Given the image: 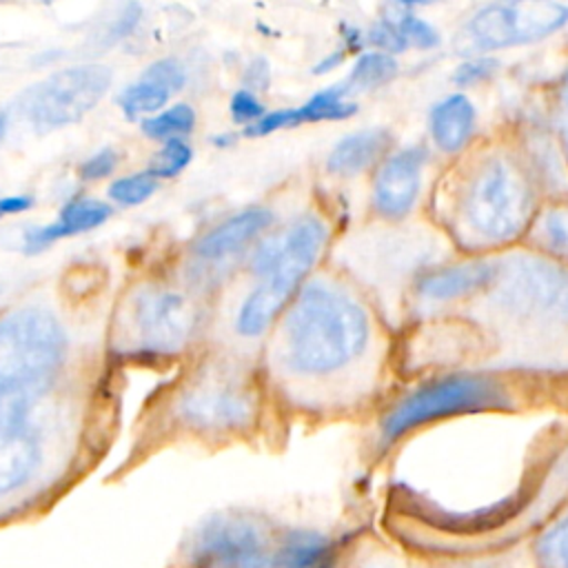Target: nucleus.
Returning <instances> with one entry per match:
<instances>
[{"label":"nucleus","mask_w":568,"mask_h":568,"mask_svg":"<svg viewBox=\"0 0 568 568\" xmlns=\"http://www.w3.org/2000/svg\"><path fill=\"white\" fill-rule=\"evenodd\" d=\"M268 78H271V71H268V62L264 58H255L248 69H246V82L257 89V91H264L268 87Z\"/></svg>","instance_id":"34"},{"label":"nucleus","mask_w":568,"mask_h":568,"mask_svg":"<svg viewBox=\"0 0 568 568\" xmlns=\"http://www.w3.org/2000/svg\"><path fill=\"white\" fill-rule=\"evenodd\" d=\"M191 146L178 138L164 142V146L151 158L149 173L153 178H173L191 162Z\"/></svg>","instance_id":"26"},{"label":"nucleus","mask_w":568,"mask_h":568,"mask_svg":"<svg viewBox=\"0 0 568 568\" xmlns=\"http://www.w3.org/2000/svg\"><path fill=\"white\" fill-rule=\"evenodd\" d=\"M426 164V151L422 146L404 149L390 155L373 184V206L386 220L406 217L422 189V169Z\"/></svg>","instance_id":"13"},{"label":"nucleus","mask_w":568,"mask_h":568,"mask_svg":"<svg viewBox=\"0 0 568 568\" xmlns=\"http://www.w3.org/2000/svg\"><path fill=\"white\" fill-rule=\"evenodd\" d=\"M231 115L237 124H253L264 118V106L251 91L242 89L231 100Z\"/></svg>","instance_id":"30"},{"label":"nucleus","mask_w":568,"mask_h":568,"mask_svg":"<svg viewBox=\"0 0 568 568\" xmlns=\"http://www.w3.org/2000/svg\"><path fill=\"white\" fill-rule=\"evenodd\" d=\"M169 98H171V93L164 87H160L146 78H140V82L126 87L120 93V106L129 120H135L144 113L160 111L169 102Z\"/></svg>","instance_id":"22"},{"label":"nucleus","mask_w":568,"mask_h":568,"mask_svg":"<svg viewBox=\"0 0 568 568\" xmlns=\"http://www.w3.org/2000/svg\"><path fill=\"white\" fill-rule=\"evenodd\" d=\"M273 224V213L264 206L244 209L213 226L193 244V257L200 264L220 266L237 257L253 240Z\"/></svg>","instance_id":"14"},{"label":"nucleus","mask_w":568,"mask_h":568,"mask_svg":"<svg viewBox=\"0 0 568 568\" xmlns=\"http://www.w3.org/2000/svg\"><path fill=\"white\" fill-rule=\"evenodd\" d=\"M428 2H435V0H393V4L399 9H413L419 4H428Z\"/></svg>","instance_id":"37"},{"label":"nucleus","mask_w":568,"mask_h":568,"mask_svg":"<svg viewBox=\"0 0 568 568\" xmlns=\"http://www.w3.org/2000/svg\"><path fill=\"white\" fill-rule=\"evenodd\" d=\"M140 16H142V9H140V4L138 2H126L124 4V9L120 11V16H118V20L113 22V27H111V38H124L126 33H131L133 29H135V24H138V20H140Z\"/></svg>","instance_id":"33"},{"label":"nucleus","mask_w":568,"mask_h":568,"mask_svg":"<svg viewBox=\"0 0 568 568\" xmlns=\"http://www.w3.org/2000/svg\"><path fill=\"white\" fill-rule=\"evenodd\" d=\"M568 24V4L557 0H497L479 9L464 29L470 51H497L537 42Z\"/></svg>","instance_id":"9"},{"label":"nucleus","mask_w":568,"mask_h":568,"mask_svg":"<svg viewBox=\"0 0 568 568\" xmlns=\"http://www.w3.org/2000/svg\"><path fill=\"white\" fill-rule=\"evenodd\" d=\"M537 244L550 255L568 260V209H548L535 222Z\"/></svg>","instance_id":"23"},{"label":"nucleus","mask_w":568,"mask_h":568,"mask_svg":"<svg viewBox=\"0 0 568 568\" xmlns=\"http://www.w3.org/2000/svg\"><path fill=\"white\" fill-rule=\"evenodd\" d=\"M513 402V393L495 377L477 373L444 375L397 399L379 422V437L390 444L435 419L459 413L510 408Z\"/></svg>","instance_id":"6"},{"label":"nucleus","mask_w":568,"mask_h":568,"mask_svg":"<svg viewBox=\"0 0 568 568\" xmlns=\"http://www.w3.org/2000/svg\"><path fill=\"white\" fill-rule=\"evenodd\" d=\"M275 568H337V548L326 535L297 528L277 544Z\"/></svg>","instance_id":"18"},{"label":"nucleus","mask_w":568,"mask_h":568,"mask_svg":"<svg viewBox=\"0 0 568 568\" xmlns=\"http://www.w3.org/2000/svg\"><path fill=\"white\" fill-rule=\"evenodd\" d=\"M31 206H33V197H29V195H4V197H0V220L7 215L24 213Z\"/></svg>","instance_id":"35"},{"label":"nucleus","mask_w":568,"mask_h":568,"mask_svg":"<svg viewBox=\"0 0 568 568\" xmlns=\"http://www.w3.org/2000/svg\"><path fill=\"white\" fill-rule=\"evenodd\" d=\"M388 133L384 129H366L346 135L331 151L326 166L335 175H355L371 166L386 149Z\"/></svg>","instance_id":"19"},{"label":"nucleus","mask_w":568,"mask_h":568,"mask_svg":"<svg viewBox=\"0 0 568 568\" xmlns=\"http://www.w3.org/2000/svg\"><path fill=\"white\" fill-rule=\"evenodd\" d=\"M277 544L268 530L244 515H213L186 544L189 568H275Z\"/></svg>","instance_id":"10"},{"label":"nucleus","mask_w":568,"mask_h":568,"mask_svg":"<svg viewBox=\"0 0 568 568\" xmlns=\"http://www.w3.org/2000/svg\"><path fill=\"white\" fill-rule=\"evenodd\" d=\"M532 555L537 568H568V510L537 535Z\"/></svg>","instance_id":"21"},{"label":"nucleus","mask_w":568,"mask_h":568,"mask_svg":"<svg viewBox=\"0 0 568 568\" xmlns=\"http://www.w3.org/2000/svg\"><path fill=\"white\" fill-rule=\"evenodd\" d=\"M111 217V206L102 200L78 197L62 206L58 217L44 226H29L20 237V248L27 255H38L47 251L58 240L93 231Z\"/></svg>","instance_id":"15"},{"label":"nucleus","mask_w":568,"mask_h":568,"mask_svg":"<svg viewBox=\"0 0 568 568\" xmlns=\"http://www.w3.org/2000/svg\"><path fill=\"white\" fill-rule=\"evenodd\" d=\"M67 351L53 311L27 304L0 313V499L27 486L44 462L36 408L53 390Z\"/></svg>","instance_id":"1"},{"label":"nucleus","mask_w":568,"mask_h":568,"mask_svg":"<svg viewBox=\"0 0 568 568\" xmlns=\"http://www.w3.org/2000/svg\"><path fill=\"white\" fill-rule=\"evenodd\" d=\"M484 308L519 328L568 326V266L530 253L497 257L493 284L481 293Z\"/></svg>","instance_id":"4"},{"label":"nucleus","mask_w":568,"mask_h":568,"mask_svg":"<svg viewBox=\"0 0 568 568\" xmlns=\"http://www.w3.org/2000/svg\"><path fill=\"white\" fill-rule=\"evenodd\" d=\"M7 129H9V113H7V111H2V113H0V140L4 138Z\"/></svg>","instance_id":"39"},{"label":"nucleus","mask_w":568,"mask_h":568,"mask_svg":"<svg viewBox=\"0 0 568 568\" xmlns=\"http://www.w3.org/2000/svg\"><path fill=\"white\" fill-rule=\"evenodd\" d=\"M395 73H397V62L390 53H386V51L364 53L355 62L351 75L342 82V89L348 98L355 91H368V89H375V87L388 82Z\"/></svg>","instance_id":"20"},{"label":"nucleus","mask_w":568,"mask_h":568,"mask_svg":"<svg viewBox=\"0 0 568 568\" xmlns=\"http://www.w3.org/2000/svg\"><path fill=\"white\" fill-rule=\"evenodd\" d=\"M257 388L240 371L206 366L173 399V419L197 435H235L257 417Z\"/></svg>","instance_id":"7"},{"label":"nucleus","mask_w":568,"mask_h":568,"mask_svg":"<svg viewBox=\"0 0 568 568\" xmlns=\"http://www.w3.org/2000/svg\"><path fill=\"white\" fill-rule=\"evenodd\" d=\"M497 260H466L444 266H433L415 275L413 293L428 306H446L475 295H481L495 280Z\"/></svg>","instance_id":"12"},{"label":"nucleus","mask_w":568,"mask_h":568,"mask_svg":"<svg viewBox=\"0 0 568 568\" xmlns=\"http://www.w3.org/2000/svg\"><path fill=\"white\" fill-rule=\"evenodd\" d=\"M158 189V178H153L149 171L146 173H135V175H126L120 178L115 182L109 184V197L115 204L122 206H135L146 202Z\"/></svg>","instance_id":"25"},{"label":"nucleus","mask_w":568,"mask_h":568,"mask_svg":"<svg viewBox=\"0 0 568 568\" xmlns=\"http://www.w3.org/2000/svg\"><path fill=\"white\" fill-rule=\"evenodd\" d=\"M195 124V113L189 104H175L169 111H162L155 118L142 122L144 135L153 140H171L180 133H189Z\"/></svg>","instance_id":"24"},{"label":"nucleus","mask_w":568,"mask_h":568,"mask_svg":"<svg viewBox=\"0 0 568 568\" xmlns=\"http://www.w3.org/2000/svg\"><path fill=\"white\" fill-rule=\"evenodd\" d=\"M142 78H146V80H151V82L164 87L169 93H178V91L184 87V82H186V73H184L182 64H180L178 60H173V58H164V60L153 62V64L144 71Z\"/></svg>","instance_id":"28"},{"label":"nucleus","mask_w":568,"mask_h":568,"mask_svg":"<svg viewBox=\"0 0 568 568\" xmlns=\"http://www.w3.org/2000/svg\"><path fill=\"white\" fill-rule=\"evenodd\" d=\"M557 473L564 477V481H568V453L561 457V462L557 466Z\"/></svg>","instance_id":"38"},{"label":"nucleus","mask_w":568,"mask_h":568,"mask_svg":"<svg viewBox=\"0 0 568 568\" xmlns=\"http://www.w3.org/2000/svg\"><path fill=\"white\" fill-rule=\"evenodd\" d=\"M375 339L366 304L344 284L306 280L280 317L277 357L288 375L331 379L362 362Z\"/></svg>","instance_id":"2"},{"label":"nucleus","mask_w":568,"mask_h":568,"mask_svg":"<svg viewBox=\"0 0 568 568\" xmlns=\"http://www.w3.org/2000/svg\"><path fill=\"white\" fill-rule=\"evenodd\" d=\"M131 328L140 348L151 355L182 351L197 331L200 311L178 288L144 284L131 297Z\"/></svg>","instance_id":"11"},{"label":"nucleus","mask_w":568,"mask_h":568,"mask_svg":"<svg viewBox=\"0 0 568 568\" xmlns=\"http://www.w3.org/2000/svg\"><path fill=\"white\" fill-rule=\"evenodd\" d=\"M459 215L468 235L479 244H506L530 222V184L513 162L490 158L470 178Z\"/></svg>","instance_id":"5"},{"label":"nucleus","mask_w":568,"mask_h":568,"mask_svg":"<svg viewBox=\"0 0 568 568\" xmlns=\"http://www.w3.org/2000/svg\"><path fill=\"white\" fill-rule=\"evenodd\" d=\"M495 71H497V60L481 55V58H473V60L464 62V64L455 71L453 80H455V84H459V87H468V84H475V82H481V80L490 78Z\"/></svg>","instance_id":"29"},{"label":"nucleus","mask_w":568,"mask_h":568,"mask_svg":"<svg viewBox=\"0 0 568 568\" xmlns=\"http://www.w3.org/2000/svg\"><path fill=\"white\" fill-rule=\"evenodd\" d=\"M475 131V106L464 93H453L430 111V135L435 144L455 153L464 149Z\"/></svg>","instance_id":"17"},{"label":"nucleus","mask_w":568,"mask_h":568,"mask_svg":"<svg viewBox=\"0 0 568 568\" xmlns=\"http://www.w3.org/2000/svg\"><path fill=\"white\" fill-rule=\"evenodd\" d=\"M326 242V224L311 213L297 217L282 233H275L273 264L260 280H255L253 288L244 295L235 311L233 328L240 337L255 339L268 333V328L284 315L291 300L304 286Z\"/></svg>","instance_id":"3"},{"label":"nucleus","mask_w":568,"mask_h":568,"mask_svg":"<svg viewBox=\"0 0 568 568\" xmlns=\"http://www.w3.org/2000/svg\"><path fill=\"white\" fill-rule=\"evenodd\" d=\"M115 162H118L115 151L102 149V151H98L95 155H91L89 160L82 162V166H80V178H82V180H100V178H106V175L113 173Z\"/></svg>","instance_id":"32"},{"label":"nucleus","mask_w":568,"mask_h":568,"mask_svg":"<svg viewBox=\"0 0 568 568\" xmlns=\"http://www.w3.org/2000/svg\"><path fill=\"white\" fill-rule=\"evenodd\" d=\"M393 24L397 27V31L406 40V44H413V47H419V49H430L439 42L437 31L426 20L417 18L413 13V9H402L399 18L393 20Z\"/></svg>","instance_id":"27"},{"label":"nucleus","mask_w":568,"mask_h":568,"mask_svg":"<svg viewBox=\"0 0 568 568\" xmlns=\"http://www.w3.org/2000/svg\"><path fill=\"white\" fill-rule=\"evenodd\" d=\"M368 40L386 53H397V51L408 47L406 40L402 38V33L397 31V27L393 24V20H382L379 24H375L368 33Z\"/></svg>","instance_id":"31"},{"label":"nucleus","mask_w":568,"mask_h":568,"mask_svg":"<svg viewBox=\"0 0 568 568\" xmlns=\"http://www.w3.org/2000/svg\"><path fill=\"white\" fill-rule=\"evenodd\" d=\"M111 71L104 64H78L27 89L20 100V113L38 133L82 120L109 91Z\"/></svg>","instance_id":"8"},{"label":"nucleus","mask_w":568,"mask_h":568,"mask_svg":"<svg viewBox=\"0 0 568 568\" xmlns=\"http://www.w3.org/2000/svg\"><path fill=\"white\" fill-rule=\"evenodd\" d=\"M559 133H561V142H564V149L568 153V73L564 75V82H561V95H559Z\"/></svg>","instance_id":"36"},{"label":"nucleus","mask_w":568,"mask_h":568,"mask_svg":"<svg viewBox=\"0 0 568 568\" xmlns=\"http://www.w3.org/2000/svg\"><path fill=\"white\" fill-rule=\"evenodd\" d=\"M355 111H357V106L346 100V93H344L342 84H335V87H331L326 91L315 93L302 106L280 109V111H273V113L260 118L257 122L246 126V133L248 135H266V133H273L277 129L297 126V124H304V122L344 120V118L353 115Z\"/></svg>","instance_id":"16"}]
</instances>
